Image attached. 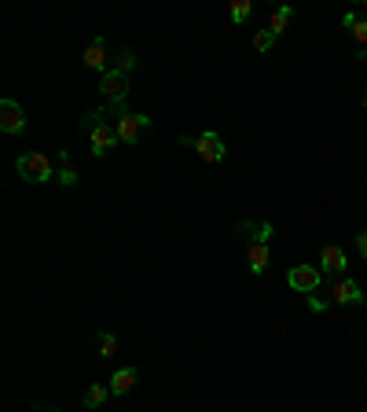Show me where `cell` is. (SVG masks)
I'll return each instance as SVG.
<instances>
[{
    "label": "cell",
    "mask_w": 367,
    "mask_h": 412,
    "mask_svg": "<svg viewBox=\"0 0 367 412\" xmlns=\"http://www.w3.org/2000/svg\"><path fill=\"white\" fill-rule=\"evenodd\" d=\"M107 394H111V387H103V383H92L89 390H85V405H89V409H100L103 401H107Z\"/></svg>",
    "instance_id": "obj_13"
},
{
    "label": "cell",
    "mask_w": 367,
    "mask_h": 412,
    "mask_svg": "<svg viewBox=\"0 0 367 412\" xmlns=\"http://www.w3.org/2000/svg\"><path fill=\"white\" fill-rule=\"evenodd\" d=\"M246 15H250V0H235L232 4V23H246Z\"/></svg>",
    "instance_id": "obj_19"
},
{
    "label": "cell",
    "mask_w": 367,
    "mask_h": 412,
    "mask_svg": "<svg viewBox=\"0 0 367 412\" xmlns=\"http://www.w3.org/2000/svg\"><path fill=\"white\" fill-rule=\"evenodd\" d=\"M331 302H334V305H360V302H364L360 283L349 280V277H345V280H334V283H331Z\"/></svg>",
    "instance_id": "obj_5"
},
{
    "label": "cell",
    "mask_w": 367,
    "mask_h": 412,
    "mask_svg": "<svg viewBox=\"0 0 367 412\" xmlns=\"http://www.w3.org/2000/svg\"><path fill=\"white\" fill-rule=\"evenodd\" d=\"M246 261H250V272H254V277H261V272L268 269V243H265V239L250 243V254H246Z\"/></svg>",
    "instance_id": "obj_12"
},
{
    "label": "cell",
    "mask_w": 367,
    "mask_h": 412,
    "mask_svg": "<svg viewBox=\"0 0 367 412\" xmlns=\"http://www.w3.org/2000/svg\"><path fill=\"white\" fill-rule=\"evenodd\" d=\"M59 162H63V166H59V184H67V188H70V184H78V173H74V166H70V155H67V151L59 155Z\"/></svg>",
    "instance_id": "obj_15"
},
{
    "label": "cell",
    "mask_w": 367,
    "mask_h": 412,
    "mask_svg": "<svg viewBox=\"0 0 367 412\" xmlns=\"http://www.w3.org/2000/svg\"><path fill=\"white\" fill-rule=\"evenodd\" d=\"M287 283L294 291H305V294H312L323 283V269H316V265H294L287 272Z\"/></svg>",
    "instance_id": "obj_3"
},
{
    "label": "cell",
    "mask_w": 367,
    "mask_h": 412,
    "mask_svg": "<svg viewBox=\"0 0 367 412\" xmlns=\"http://www.w3.org/2000/svg\"><path fill=\"white\" fill-rule=\"evenodd\" d=\"M353 41L356 45H367V19H360V23L353 26Z\"/></svg>",
    "instance_id": "obj_21"
},
{
    "label": "cell",
    "mask_w": 367,
    "mask_h": 412,
    "mask_svg": "<svg viewBox=\"0 0 367 412\" xmlns=\"http://www.w3.org/2000/svg\"><path fill=\"white\" fill-rule=\"evenodd\" d=\"M327 305H331V299H320L316 291L309 294V310H312V313H323V310H327Z\"/></svg>",
    "instance_id": "obj_20"
},
{
    "label": "cell",
    "mask_w": 367,
    "mask_h": 412,
    "mask_svg": "<svg viewBox=\"0 0 367 412\" xmlns=\"http://www.w3.org/2000/svg\"><path fill=\"white\" fill-rule=\"evenodd\" d=\"M151 118H144V114H136V111H125L122 118L114 122V129H118V140L122 144H136L140 140V129H147Z\"/></svg>",
    "instance_id": "obj_4"
},
{
    "label": "cell",
    "mask_w": 367,
    "mask_h": 412,
    "mask_svg": "<svg viewBox=\"0 0 367 412\" xmlns=\"http://www.w3.org/2000/svg\"><path fill=\"white\" fill-rule=\"evenodd\" d=\"M356 23H360V19H356V15H353V12H345V19H342V26H345V30H353V26H356Z\"/></svg>",
    "instance_id": "obj_23"
},
{
    "label": "cell",
    "mask_w": 367,
    "mask_h": 412,
    "mask_svg": "<svg viewBox=\"0 0 367 412\" xmlns=\"http://www.w3.org/2000/svg\"><path fill=\"white\" fill-rule=\"evenodd\" d=\"M136 379H140V368H122V372H114V379H111V394H114V398L129 394V390L136 387Z\"/></svg>",
    "instance_id": "obj_10"
},
{
    "label": "cell",
    "mask_w": 367,
    "mask_h": 412,
    "mask_svg": "<svg viewBox=\"0 0 367 412\" xmlns=\"http://www.w3.org/2000/svg\"><path fill=\"white\" fill-rule=\"evenodd\" d=\"M320 265H323V272H334V277H338V272H345V265H349V258H345V250L338 247V243H327Z\"/></svg>",
    "instance_id": "obj_9"
},
{
    "label": "cell",
    "mask_w": 367,
    "mask_h": 412,
    "mask_svg": "<svg viewBox=\"0 0 367 412\" xmlns=\"http://www.w3.org/2000/svg\"><path fill=\"white\" fill-rule=\"evenodd\" d=\"M15 170L30 184H45V181H52V158L41 155V151H26V155H19Z\"/></svg>",
    "instance_id": "obj_1"
},
{
    "label": "cell",
    "mask_w": 367,
    "mask_h": 412,
    "mask_svg": "<svg viewBox=\"0 0 367 412\" xmlns=\"http://www.w3.org/2000/svg\"><path fill=\"white\" fill-rule=\"evenodd\" d=\"M0 129L4 133H23L26 129V114L15 100H0Z\"/></svg>",
    "instance_id": "obj_6"
},
{
    "label": "cell",
    "mask_w": 367,
    "mask_h": 412,
    "mask_svg": "<svg viewBox=\"0 0 367 412\" xmlns=\"http://www.w3.org/2000/svg\"><path fill=\"white\" fill-rule=\"evenodd\" d=\"M85 67H89V70H103V74H107V45H103L100 37H96L92 45L85 48Z\"/></svg>",
    "instance_id": "obj_11"
},
{
    "label": "cell",
    "mask_w": 367,
    "mask_h": 412,
    "mask_svg": "<svg viewBox=\"0 0 367 412\" xmlns=\"http://www.w3.org/2000/svg\"><path fill=\"white\" fill-rule=\"evenodd\" d=\"M136 67V56L133 52H118V59H114V70H122V74H129Z\"/></svg>",
    "instance_id": "obj_18"
},
{
    "label": "cell",
    "mask_w": 367,
    "mask_h": 412,
    "mask_svg": "<svg viewBox=\"0 0 367 412\" xmlns=\"http://www.w3.org/2000/svg\"><path fill=\"white\" fill-rule=\"evenodd\" d=\"M276 45V34L272 30H257V37H254V52H268Z\"/></svg>",
    "instance_id": "obj_16"
},
{
    "label": "cell",
    "mask_w": 367,
    "mask_h": 412,
    "mask_svg": "<svg viewBox=\"0 0 367 412\" xmlns=\"http://www.w3.org/2000/svg\"><path fill=\"white\" fill-rule=\"evenodd\" d=\"M364 107H367V100H364Z\"/></svg>",
    "instance_id": "obj_24"
},
{
    "label": "cell",
    "mask_w": 367,
    "mask_h": 412,
    "mask_svg": "<svg viewBox=\"0 0 367 412\" xmlns=\"http://www.w3.org/2000/svg\"><path fill=\"white\" fill-rule=\"evenodd\" d=\"M118 354V339L111 332H100V357H114Z\"/></svg>",
    "instance_id": "obj_17"
},
{
    "label": "cell",
    "mask_w": 367,
    "mask_h": 412,
    "mask_svg": "<svg viewBox=\"0 0 367 412\" xmlns=\"http://www.w3.org/2000/svg\"><path fill=\"white\" fill-rule=\"evenodd\" d=\"M100 92L107 96V103H111V107H122L125 96H129V78H125L122 70L111 67V70H107L103 78H100Z\"/></svg>",
    "instance_id": "obj_2"
},
{
    "label": "cell",
    "mask_w": 367,
    "mask_h": 412,
    "mask_svg": "<svg viewBox=\"0 0 367 412\" xmlns=\"http://www.w3.org/2000/svg\"><path fill=\"white\" fill-rule=\"evenodd\" d=\"M290 19H294V12H290V8H276V12H272V19H268V30H272V34L279 37V34L287 30V23H290Z\"/></svg>",
    "instance_id": "obj_14"
},
{
    "label": "cell",
    "mask_w": 367,
    "mask_h": 412,
    "mask_svg": "<svg viewBox=\"0 0 367 412\" xmlns=\"http://www.w3.org/2000/svg\"><path fill=\"white\" fill-rule=\"evenodd\" d=\"M195 151H199V158H202V162H221L228 147H224V140H221L217 133H202L199 140H195Z\"/></svg>",
    "instance_id": "obj_7"
},
{
    "label": "cell",
    "mask_w": 367,
    "mask_h": 412,
    "mask_svg": "<svg viewBox=\"0 0 367 412\" xmlns=\"http://www.w3.org/2000/svg\"><path fill=\"white\" fill-rule=\"evenodd\" d=\"M89 140H92V155H100V158H103V155L118 144V129H114L111 122H100V125H96V129L89 133Z\"/></svg>",
    "instance_id": "obj_8"
},
{
    "label": "cell",
    "mask_w": 367,
    "mask_h": 412,
    "mask_svg": "<svg viewBox=\"0 0 367 412\" xmlns=\"http://www.w3.org/2000/svg\"><path fill=\"white\" fill-rule=\"evenodd\" d=\"M356 250L367 258V232H356Z\"/></svg>",
    "instance_id": "obj_22"
}]
</instances>
